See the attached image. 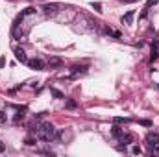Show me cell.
<instances>
[{
    "label": "cell",
    "mask_w": 159,
    "mask_h": 157,
    "mask_svg": "<svg viewBox=\"0 0 159 157\" xmlns=\"http://www.w3.org/2000/svg\"><path fill=\"white\" fill-rule=\"evenodd\" d=\"M37 139H41V141H45V142H50L52 139L56 137V128L52 124H48V122H45V124H41L39 122V128H37Z\"/></svg>",
    "instance_id": "6da1fadb"
},
{
    "label": "cell",
    "mask_w": 159,
    "mask_h": 157,
    "mask_svg": "<svg viewBox=\"0 0 159 157\" xmlns=\"http://www.w3.org/2000/svg\"><path fill=\"white\" fill-rule=\"evenodd\" d=\"M26 65L30 67V68H34V70H43L45 68V63L41 61L39 57H34V59H28V63Z\"/></svg>",
    "instance_id": "7a4b0ae2"
},
{
    "label": "cell",
    "mask_w": 159,
    "mask_h": 157,
    "mask_svg": "<svg viewBox=\"0 0 159 157\" xmlns=\"http://www.w3.org/2000/svg\"><path fill=\"white\" fill-rule=\"evenodd\" d=\"M61 7H63L61 4H46V6L43 7V11H45L46 15H56V13H59Z\"/></svg>",
    "instance_id": "3957f363"
},
{
    "label": "cell",
    "mask_w": 159,
    "mask_h": 157,
    "mask_svg": "<svg viewBox=\"0 0 159 157\" xmlns=\"http://www.w3.org/2000/svg\"><path fill=\"white\" fill-rule=\"evenodd\" d=\"M146 142L150 144V146H155V144H159V133H148L146 135Z\"/></svg>",
    "instance_id": "277c9868"
},
{
    "label": "cell",
    "mask_w": 159,
    "mask_h": 157,
    "mask_svg": "<svg viewBox=\"0 0 159 157\" xmlns=\"http://www.w3.org/2000/svg\"><path fill=\"white\" fill-rule=\"evenodd\" d=\"M15 57L20 61V63H28V57H26V52L22 48H17L15 50Z\"/></svg>",
    "instance_id": "5b68a950"
},
{
    "label": "cell",
    "mask_w": 159,
    "mask_h": 157,
    "mask_svg": "<svg viewBox=\"0 0 159 157\" xmlns=\"http://www.w3.org/2000/svg\"><path fill=\"white\" fill-rule=\"evenodd\" d=\"M48 65H50V68H57V67L63 65V59L61 57H50L48 59Z\"/></svg>",
    "instance_id": "8992f818"
},
{
    "label": "cell",
    "mask_w": 159,
    "mask_h": 157,
    "mask_svg": "<svg viewBox=\"0 0 159 157\" xmlns=\"http://www.w3.org/2000/svg\"><path fill=\"white\" fill-rule=\"evenodd\" d=\"M70 72H72V74H85V72H87V67L74 65V67H70Z\"/></svg>",
    "instance_id": "52a82bcc"
},
{
    "label": "cell",
    "mask_w": 159,
    "mask_h": 157,
    "mask_svg": "<svg viewBox=\"0 0 159 157\" xmlns=\"http://www.w3.org/2000/svg\"><path fill=\"white\" fill-rule=\"evenodd\" d=\"M133 141V135L131 133H122L120 137H119V142H124V144H130Z\"/></svg>",
    "instance_id": "ba28073f"
},
{
    "label": "cell",
    "mask_w": 159,
    "mask_h": 157,
    "mask_svg": "<svg viewBox=\"0 0 159 157\" xmlns=\"http://www.w3.org/2000/svg\"><path fill=\"white\" fill-rule=\"evenodd\" d=\"M104 31H105V33H107V35H111V37H115V39H120V31H116V30H113V28H109V26H107V28H105Z\"/></svg>",
    "instance_id": "9c48e42d"
},
{
    "label": "cell",
    "mask_w": 159,
    "mask_h": 157,
    "mask_svg": "<svg viewBox=\"0 0 159 157\" xmlns=\"http://www.w3.org/2000/svg\"><path fill=\"white\" fill-rule=\"evenodd\" d=\"M131 20H133V11H128L122 17V22H126V24H131Z\"/></svg>",
    "instance_id": "30bf717a"
},
{
    "label": "cell",
    "mask_w": 159,
    "mask_h": 157,
    "mask_svg": "<svg viewBox=\"0 0 159 157\" xmlns=\"http://www.w3.org/2000/svg\"><path fill=\"white\" fill-rule=\"evenodd\" d=\"M65 107H67V109H76L78 103L74 102V100H67V102H65Z\"/></svg>",
    "instance_id": "8fae6325"
},
{
    "label": "cell",
    "mask_w": 159,
    "mask_h": 157,
    "mask_svg": "<svg viewBox=\"0 0 159 157\" xmlns=\"http://www.w3.org/2000/svg\"><path fill=\"white\" fill-rule=\"evenodd\" d=\"M111 133H113V137H116V139H119L120 135L124 133V129H120V128H113V131H111Z\"/></svg>",
    "instance_id": "7c38bea8"
},
{
    "label": "cell",
    "mask_w": 159,
    "mask_h": 157,
    "mask_svg": "<svg viewBox=\"0 0 159 157\" xmlns=\"http://www.w3.org/2000/svg\"><path fill=\"white\" fill-rule=\"evenodd\" d=\"M24 144H26V146H35V139H34V137H26V139H24Z\"/></svg>",
    "instance_id": "4fadbf2b"
},
{
    "label": "cell",
    "mask_w": 159,
    "mask_h": 157,
    "mask_svg": "<svg viewBox=\"0 0 159 157\" xmlns=\"http://www.w3.org/2000/svg\"><path fill=\"white\" fill-rule=\"evenodd\" d=\"M150 155H159V144L150 146Z\"/></svg>",
    "instance_id": "5bb4252c"
},
{
    "label": "cell",
    "mask_w": 159,
    "mask_h": 157,
    "mask_svg": "<svg viewBox=\"0 0 159 157\" xmlns=\"http://www.w3.org/2000/svg\"><path fill=\"white\" fill-rule=\"evenodd\" d=\"M34 13H35V7H26L24 11H22V15H24V17H26V15H34Z\"/></svg>",
    "instance_id": "9a60e30c"
},
{
    "label": "cell",
    "mask_w": 159,
    "mask_h": 157,
    "mask_svg": "<svg viewBox=\"0 0 159 157\" xmlns=\"http://www.w3.org/2000/svg\"><path fill=\"white\" fill-rule=\"evenodd\" d=\"M22 118H24V113H22V111H19V113H17V117H15V120H13V122H15V124H19V122H20V120H22Z\"/></svg>",
    "instance_id": "2e32d148"
},
{
    "label": "cell",
    "mask_w": 159,
    "mask_h": 157,
    "mask_svg": "<svg viewBox=\"0 0 159 157\" xmlns=\"http://www.w3.org/2000/svg\"><path fill=\"white\" fill-rule=\"evenodd\" d=\"M50 92L54 94L56 98H63V92H61V91H57V89H50Z\"/></svg>",
    "instance_id": "e0dca14e"
},
{
    "label": "cell",
    "mask_w": 159,
    "mask_h": 157,
    "mask_svg": "<svg viewBox=\"0 0 159 157\" xmlns=\"http://www.w3.org/2000/svg\"><path fill=\"white\" fill-rule=\"evenodd\" d=\"M131 153H133V155H141V153H143V150L139 148V146H133V148H131Z\"/></svg>",
    "instance_id": "ac0fdd59"
},
{
    "label": "cell",
    "mask_w": 159,
    "mask_h": 157,
    "mask_svg": "<svg viewBox=\"0 0 159 157\" xmlns=\"http://www.w3.org/2000/svg\"><path fill=\"white\" fill-rule=\"evenodd\" d=\"M7 120V117H6V111H0V124H4Z\"/></svg>",
    "instance_id": "d6986e66"
},
{
    "label": "cell",
    "mask_w": 159,
    "mask_h": 157,
    "mask_svg": "<svg viewBox=\"0 0 159 157\" xmlns=\"http://www.w3.org/2000/svg\"><path fill=\"white\" fill-rule=\"evenodd\" d=\"M155 4H157V0H146V9L152 7V6H155Z\"/></svg>",
    "instance_id": "ffe728a7"
},
{
    "label": "cell",
    "mask_w": 159,
    "mask_h": 157,
    "mask_svg": "<svg viewBox=\"0 0 159 157\" xmlns=\"http://www.w3.org/2000/svg\"><path fill=\"white\" fill-rule=\"evenodd\" d=\"M93 7H94V9H96V11H102V6H100L98 2H96V4H93Z\"/></svg>",
    "instance_id": "44dd1931"
},
{
    "label": "cell",
    "mask_w": 159,
    "mask_h": 157,
    "mask_svg": "<svg viewBox=\"0 0 159 157\" xmlns=\"http://www.w3.org/2000/svg\"><path fill=\"white\" fill-rule=\"evenodd\" d=\"M119 2H120V4H133L135 0H119Z\"/></svg>",
    "instance_id": "7402d4cb"
},
{
    "label": "cell",
    "mask_w": 159,
    "mask_h": 157,
    "mask_svg": "<svg viewBox=\"0 0 159 157\" xmlns=\"http://www.w3.org/2000/svg\"><path fill=\"white\" fill-rule=\"evenodd\" d=\"M141 124H143V126H152V122H150V120H141Z\"/></svg>",
    "instance_id": "603a6c76"
},
{
    "label": "cell",
    "mask_w": 159,
    "mask_h": 157,
    "mask_svg": "<svg viewBox=\"0 0 159 157\" xmlns=\"http://www.w3.org/2000/svg\"><path fill=\"white\" fill-rule=\"evenodd\" d=\"M4 150H6V146H4V142H0V153H2Z\"/></svg>",
    "instance_id": "cb8c5ba5"
},
{
    "label": "cell",
    "mask_w": 159,
    "mask_h": 157,
    "mask_svg": "<svg viewBox=\"0 0 159 157\" xmlns=\"http://www.w3.org/2000/svg\"><path fill=\"white\" fill-rule=\"evenodd\" d=\"M41 2H45V0H41Z\"/></svg>",
    "instance_id": "d4e9b609"
}]
</instances>
